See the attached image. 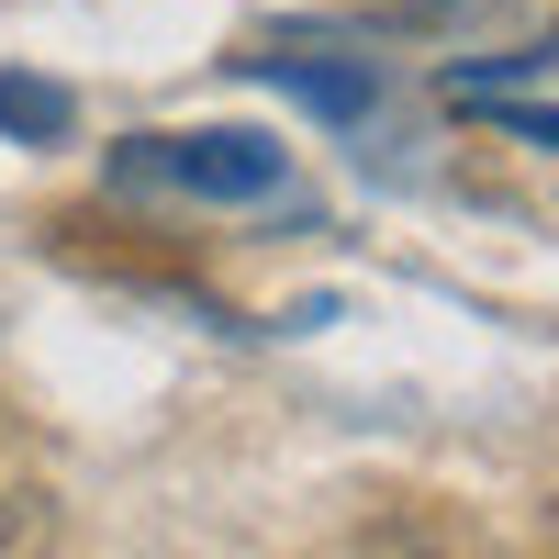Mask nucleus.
Listing matches in <instances>:
<instances>
[{"mask_svg":"<svg viewBox=\"0 0 559 559\" xmlns=\"http://www.w3.org/2000/svg\"><path fill=\"white\" fill-rule=\"evenodd\" d=\"M123 179H168L191 202H258V191H280V146L269 134H134Z\"/></svg>","mask_w":559,"mask_h":559,"instance_id":"1","label":"nucleus"},{"mask_svg":"<svg viewBox=\"0 0 559 559\" xmlns=\"http://www.w3.org/2000/svg\"><path fill=\"white\" fill-rule=\"evenodd\" d=\"M0 134L57 146V134H68V90H45V79H0Z\"/></svg>","mask_w":559,"mask_h":559,"instance_id":"2","label":"nucleus"},{"mask_svg":"<svg viewBox=\"0 0 559 559\" xmlns=\"http://www.w3.org/2000/svg\"><path fill=\"white\" fill-rule=\"evenodd\" d=\"M492 123H515V134H537V146H559V112H537V102H481Z\"/></svg>","mask_w":559,"mask_h":559,"instance_id":"3","label":"nucleus"},{"mask_svg":"<svg viewBox=\"0 0 559 559\" xmlns=\"http://www.w3.org/2000/svg\"><path fill=\"white\" fill-rule=\"evenodd\" d=\"M23 515H34V503H23L12 481H0V548H12V537H23Z\"/></svg>","mask_w":559,"mask_h":559,"instance_id":"4","label":"nucleus"}]
</instances>
